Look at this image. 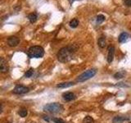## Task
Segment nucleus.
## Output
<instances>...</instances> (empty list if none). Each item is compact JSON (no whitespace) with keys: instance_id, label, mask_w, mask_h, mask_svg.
<instances>
[{"instance_id":"nucleus-1","label":"nucleus","mask_w":131,"mask_h":123,"mask_svg":"<svg viewBox=\"0 0 131 123\" xmlns=\"http://www.w3.org/2000/svg\"><path fill=\"white\" fill-rule=\"evenodd\" d=\"M76 51V47L75 45H70V46L61 48L57 54V59L61 63H67L73 58L74 53Z\"/></svg>"},{"instance_id":"nucleus-2","label":"nucleus","mask_w":131,"mask_h":123,"mask_svg":"<svg viewBox=\"0 0 131 123\" xmlns=\"http://www.w3.org/2000/svg\"><path fill=\"white\" fill-rule=\"evenodd\" d=\"M64 110L63 106L57 104V102H51V104H48L47 105H45L43 107V111L48 113H52V114H56V113H61Z\"/></svg>"},{"instance_id":"nucleus-3","label":"nucleus","mask_w":131,"mask_h":123,"mask_svg":"<svg viewBox=\"0 0 131 123\" xmlns=\"http://www.w3.org/2000/svg\"><path fill=\"white\" fill-rule=\"evenodd\" d=\"M27 53L30 58H41L44 55V49L41 46H32L28 49Z\"/></svg>"},{"instance_id":"nucleus-4","label":"nucleus","mask_w":131,"mask_h":123,"mask_svg":"<svg viewBox=\"0 0 131 123\" xmlns=\"http://www.w3.org/2000/svg\"><path fill=\"white\" fill-rule=\"evenodd\" d=\"M96 73H97L96 69H94V68L89 69L88 71H84V73H82L80 76H79V77L77 78V81L78 82H84L86 80L91 79L92 77H93L96 75Z\"/></svg>"},{"instance_id":"nucleus-5","label":"nucleus","mask_w":131,"mask_h":123,"mask_svg":"<svg viewBox=\"0 0 131 123\" xmlns=\"http://www.w3.org/2000/svg\"><path fill=\"white\" fill-rule=\"evenodd\" d=\"M30 91V89L24 85H16L13 89V93L15 94H24Z\"/></svg>"},{"instance_id":"nucleus-6","label":"nucleus","mask_w":131,"mask_h":123,"mask_svg":"<svg viewBox=\"0 0 131 123\" xmlns=\"http://www.w3.org/2000/svg\"><path fill=\"white\" fill-rule=\"evenodd\" d=\"M20 43V39L16 36H11L7 39V44L10 47H16Z\"/></svg>"},{"instance_id":"nucleus-7","label":"nucleus","mask_w":131,"mask_h":123,"mask_svg":"<svg viewBox=\"0 0 131 123\" xmlns=\"http://www.w3.org/2000/svg\"><path fill=\"white\" fill-rule=\"evenodd\" d=\"M115 47L114 46H110L108 48V54H107V61L109 63H112L114 59V55H115Z\"/></svg>"},{"instance_id":"nucleus-8","label":"nucleus","mask_w":131,"mask_h":123,"mask_svg":"<svg viewBox=\"0 0 131 123\" xmlns=\"http://www.w3.org/2000/svg\"><path fill=\"white\" fill-rule=\"evenodd\" d=\"M0 71L3 73L8 71V66L7 64V61L4 60L3 57L0 58Z\"/></svg>"},{"instance_id":"nucleus-9","label":"nucleus","mask_w":131,"mask_h":123,"mask_svg":"<svg viewBox=\"0 0 131 123\" xmlns=\"http://www.w3.org/2000/svg\"><path fill=\"white\" fill-rule=\"evenodd\" d=\"M62 97H63V99L65 101H67V102L71 101V100L75 99V95L72 92H67V93H65V94H63Z\"/></svg>"},{"instance_id":"nucleus-10","label":"nucleus","mask_w":131,"mask_h":123,"mask_svg":"<svg viewBox=\"0 0 131 123\" xmlns=\"http://www.w3.org/2000/svg\"><path fill=\"white\" fill-rule=\"evenodd\" d=\"M129 38V35H128V33H126V32H122L121 34L119 35V38H118V40H119V42L120 43H124L125 42V41L128 39Z\"/></svg>"},{"instance_id":"nucleus-11","label":"nucleus","mask_w":131,"mask_h":123,"mask_svg":"<svg viewBox=\"0 0 131 123\" xmlns=\"http://www.w3.org/2000/svg\"><path fill=\"white\" fill-rule=\"evenodd\" d=\"M74 82H64V83H60L57 85V88H61V89H63V88H68V87H71V86L74 85Z\"/></svg>"},{"instance_id":"nucleus-12","label":"nucleus","mask_w":131,"mask_h":123,"mask_svg":"<svg viewBox=\"0 0 131 123\" xmlns=\"http://www.w3.org/2000/svg\"><path fill=\"white\" fill-rule=\"evenodd\" d=\"M97 44H98V46H99L101 48H103L106 47V38L103 36H102L100 37L99 39H98L97 40Z\"/></svg>"},{"instance_id":"nucleus-13","label":"nucleus","mask_w":131,"mask_h":123,"mask_svg":"<svg viewBox=\"0 0 131 123\" xmlns=\"http://www.w3.org/2000/svg\"><path fill=\"white\" fill-rule=\"evenodd\" d=\"M28 19L30 22V23H35L37 20V19H38V16L35 13H30L28 16Z\"/></svg>"},{"instance_id":"nucleus-14","label":"nucleus","mask_w":131,"mask_h":123,"mask_svg":"<svg viewBox=\"0 0 131 123\" xmlns=\"http://www.w3.org/2000/svg\"><path fill=\"white\" fill-rule=\"evenodd\" d=\"M125 71H120L116 72V74L114 75V78L115 79H121V78H123L125 76Z\"/></svg>"},{"instance_id":"nucleus-15","label":"nucleus","mask_w":131,"mask_h":123,"mask_svg":"<svg viewBox=\"0 0 131 123\" xmlns=\"http://www.w3.org/2000/svg\"><path fill=\"white\" fill-rule=\"evenodd\" d=\"M126 120V118H125V117H119V116H117V117H115L114 118H113V123H123V121H125Z\"/></svg>"},{"instance_id":"nucleus-16","label":"nucleus","mask_w":131,"mask_h":123,"mask_svg":"<svg viewBox=\"0 0 131 123\" xmlns=\"http://www.w3.org/2000/svg\"><path fill=\"white\" fill-rule=\"evenodd\" d=\"M69 25L71 28H76L78 26V25H79V20H78V19H76V18L72 19L71 22H70Z\"/></svg>"},{"instance_id":"nucleus-17","label":"nucleus","mask_w":131,"mask_h":123,"mask_svg":"<svg viewBox=\"0 0 131 123\" xmlns=\"http://www.w3.org/2000/svg\"><path fill=\"white\" fill-rule=\"evenodd\" d=\"M18 114L20 115V117H26L28 114V111L26 108H20L18 112Z\"/></svg>"},{"instance_id":"nucleus-18","label":"nucleus","mask_w":131,"mask_h":123,"mask_svg":"<svg viewBox=\"0 0 131 123\" xmlns=\"http://www.w3.org/2000/svg\"><path fill=\"white\" fill-rule=\"evenodd\" d=\"M83 123H94V119L92 117L87 116L83 119Z\"/></svg>"},{"instance_id":"nucleus-19","label":"nucleus","mask_w":131,"mask_h":123,"mask_svg":"<svg viewBox=\"0 0 131 123\" xmlns=\"http://www.w3.org/2000/svg\"><path fill=\"white\" fill-rule=\"evenodd\" d=\"M106 17H105V16L104 15H102V14H100V15H98L97 16V19H96V22L98 24H100V23H102L105 20Z\"/></svg>"},{"instance_id":"nucleus-20","label":"nucleus","mask_w":131,"mask_h":123,"mask_svg":"<svg viewBox=\"0 0 131 123\" xmlns=\"http://www.w3.org/2000/svg\"><path fill=\"white\" fill-rule=\"evenodd\" d=\"M34 71H35V70L33 69V68H30V69H29L28 71L26 72V74H25V77H26V78L31 77L33 74H34Z\"/></svg>"},{"instance_id":"nucleus-21","label":"nucleus","mask_w":131,"mask_h":123,"mask_svg":"<svg viewBox=\"0 0 131 123\" xmlns=\"http://www.w3.org/2000/svg\"><path fill=\"white\" fill-rule=\"evenodd\" d=\"M52 120L54 121V123H65V121L61 118H53Z\"/></svg>"},{"instance_id":"nucleus-22","label":"nucleus","mask_w":131,"mask_h":123,"mask_svg":"<svg viewBox=\"0 0 131 123\" xmlns=\"http://www.w3.org/2000/svg\"><path fill=\"white\" fill-rule=\"evenodd\" d=\"M124 3L127 7H131V0H124Z\"/></svg>"},{"instance_id":"nucleus-23","label":"nucleus","mask_w":131,"mask_h":123,"mask_svg":"<svg viewBox=\"0 0 131 123\" xmlns=\"http://www.w3.org/2000/svg\"><path fill=\"white\" fill-rule=\"evenodd\" d=\"M43 119L45 121H49V119H48V117H43Z\"/></svg>"}]
</instances>
